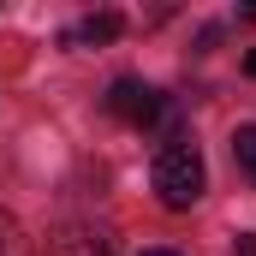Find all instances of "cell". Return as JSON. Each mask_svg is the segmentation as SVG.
I'll return each instance as SVG.
<instances>
[{
  "label": "cell",
  "mask_w": 256,
  "mask_h": 256,
  "mask_svg": "<svg viewBox=\"0 0 256 256\" xmlns=\"http://www.w3.org/2000/svg\"><path fill=\"white\" fill-rule=\"evenodd\" d=\"M202 191H208L202 149H196V143H185V137H173V143L155 155V196H161L167 208H191Z\"/></svg>",
  "instance_id": "obj_1"
},
{
  "label": "cell",
  "mask_w": 256,
  "mask_h": 256,
  "mask_svg": "<svg viewBox=\"0 0 256 256\" xmlns=\"http://www.w3.org/2000/svg\"><path fill=\"white\" fill-rule=\"evenodd\" d=\"M108 114H114L120 126L143 131V126H155V120L167 114V96H161L155 84H143V78H114V90H108Z\"/></svg>",
  "instance_id": "obj_2"
},
{
  "label": "cell",
  "mask_w": 256,
  "mask_h": 256,
  "mask_svg": "<svg viewBox=\"0 0 256 256\" xmlns=\"http://www.w3.org/2000/svg\"><path fill=\"white\" fill-rule=\"evenodd\" d=\"M114 36H126V18H120V12H90L78 30H66L60 42H66V48H78V42H114Z\"/></svg>",
  "instance_id": "obj_3"
},
{
  "label": "cell",
  "mask_w": 256,
  "mask_h": 256,
  "mask_svg": "<svg viewBox=\"0 0 256 256\" xmlns=\"http://www.w3.org/2000/svg\"><path fill=\"white\" fill-rule=\"evenodd\" d=\"M48 256H108V244H102L96 232H60Z\"/></svg>",
  "instance_id": "obj_4"
},
{
  "label": "cell",
  "mask_w": 256,
  "mask_h": 256,
  "mask_svg": "<svg viewBox=\"0 0 256 256\" xmlns=\"http://www.w3.org/2000/svg\"><path fill=\"white\" fill-rule=\"evenodd\" d=\"M232 161L244 167V179L256 185V126H238V131H232Z\"/></svg>",
  "instance_id": "obj_5"
},
{
  "label": "cell",
  "mask_w": 256,
  "mask_h": 256,
  "mask_svg": "<svg viewBox=\"0 0 256 256\" xmlns=\"http://www.w3.org/2000/svg\"><path fill=\"white\" fill-rule=\"evenodd\" d=\"M0 256H30V244H24V226L0 208Z\"/></svg>",
  "instance_id": "obj_6"
},
{
  "label": "cell",
  "mask_w": 256,
  "mask_h": 256,
  "mask_svg": "<svg viewBox=\"0 0 256 256\" xmlns=\"http://www.w3.org/2000/svg\"><path fill=\"white\" fill-rule=\"evenodd\" d=\"M232 256H256V232H238V244H232Z\"/></svg>",
  "instance_id": "obj_7"
},
{
  "label": "cell",
  "mask_w": 256,
  "mask_h": 256,
  "mask_svg": "<svg viewBox=\"0 0 256 256\" xmlns=\"http://www.w3.org/2000/svg\"><path fill=\"white\" fill-rule=\"evenodd\" d=\"M143 256H179V250H167V244H155V250H143Z\"/></svg>",
  "instance_id": "obj_8"
},
{
  "label": "cell",
  "mask_w": 256,
  "mask_h": 256,
  "mask_svg": "<svg viewBox=\"0 0 256 256\" xmlns=\"http://www.w3.org/2000/svg\"><path fill=\"white\" fill-rule=\"evenodd\" d=\"M244 72H250V78H256V48H250V54H244Z\"/></svg>",
  "instance_id": "obj_9"
}]
</instances>
